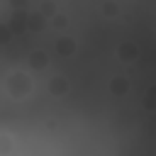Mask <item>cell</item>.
Instances as JSON below:
<instances>
[{
  "label": "cell",
  "mask_w": 156,
  "mask_h": 156,
  "mask_svg": "<svg viewBox=\"0 0 156 156\" xmlns=\"http://www.w3.org/2000/svg\"><path fill=\"white\" fill-rule=\"evenodd\" d=\"M5 90H7V95L12 100H27L34 93V78H32V73L20 71V68L10 71L7 78H5Z\"/></svg>",
  "instance_id": "obj_1"
},
{
  "label": "cell",
  "mask_w": 156,
  "mask_h": 156,
  "mask_svg": "<svg viewBox=\"0 0 156 156\" xmlns=\"http://www.w3.org/2000/svg\"><path fill=\"white\" fill-rule=\"evenodd\" d=\"M10 149H12L10 134H0V154H5V151H10Z\"/></svg>",
  "instance_id": "obj_7"
},
{
  "label": "cell",
  "mask_w": 156,
  "mask_h": 156,
  "mask_svg": "<svg viewBox=\"0 0 156 156\" xmlns=\"http://www.w3.org/2000/svg\"><path fill=\"white\" fill-rule=\"evenodd\" d=\"M49 93H51V95H66V93H68V80H66L63 76L51 78V80H49Z\"/></svg>",
  "instance_id": "obj_2"
},
{
  "label": "cell",
  "mask_w": 156,
  "mask_h": 156,
  "mask_svg": "<svg viewBox=\"0 0 156 156\" xmlns=\"http://www.w3.org/2000/svg\"><path fill=\"white\" fill-rule=\"evenodd\" d=\"M127 88H129L127 78H115V80L110 83V90H112V93H127Z\"/></svg>",
  "instance_id": "obj_5"
},
{
  "label": "cell",
  "mask_w": 156,
  "mask_h": 156,
  "mask_svg": "<svg viewBox=\"0 0 156 156\" xmlns=\"http://www.w3.org/2000/svg\"><path fill=\"white\" fill-rule=\"evenodd\" d=\"M56 51H58L61 56H71V54L76 51V41H73L71 37H61V39L56 41Z\"/></svg>",
  "instance_id": "obj_3"
},
{
  "label": "cell",
  "mask_w": 156,
  "mask_h": 156,
  "mask_svg": "<svg viewBox=\"0 0 156 156\" xmlns=\"http://www.w3.org/2000/svg\"><path fill=\"white\" fill-rule=\"evenodd\" d=\"M144 105H146L149 110L156 107V88H149V90H146V100H144Z\"/></svg>",
  "instance_id": "obj_6"
},
{
  "label": "cell",
  "mask_w": 156,
  "mask_h": 156,
  "mask_svg": "<svg viewBox=\"0 0 156 156\" xmlns=\"http://www.w3.org/2000/svg\"><path fill=\"white\" fill-rule=\"evenodd\" d=\"M29 63H32V68H46L49 58H46V54H44V51H34V54L29 56Z\"/></svg>",
  "instance_id": "obj_4"
}]
</instances>
